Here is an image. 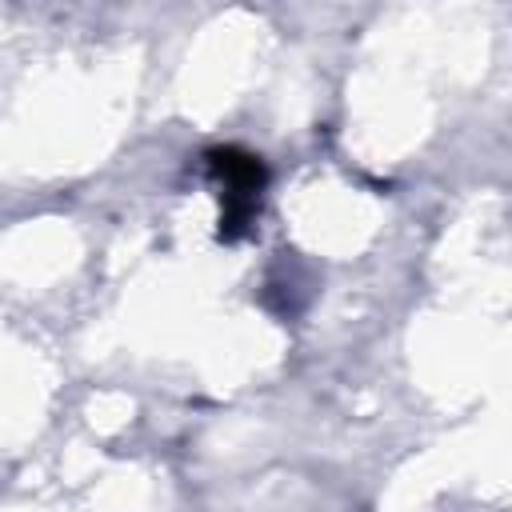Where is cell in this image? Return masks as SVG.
<instances>
[{
	"mask_svg": "<svg viewBox=\"0 0 512 512\" xmlns=\"http://www.w3.org/2000/svg\"><path fill=\"white\" fill-rule=\"evenodd\" d=\"M204 164L212 180L220 184V228L216 236L224 244H236L252 232V220L260 212V196L268 188V168L256 152L240 144H216L204 152Z\"/></svg>",
	"mask_w": 512,
	"mask_h": 512,
	"instance_id": "obj_1",
	"label": "cell"
}]
</instances>
